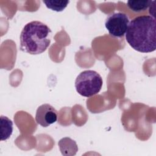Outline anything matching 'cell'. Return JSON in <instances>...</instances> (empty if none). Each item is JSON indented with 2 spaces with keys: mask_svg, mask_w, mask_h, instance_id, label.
<instances>
[{
  "mask_svg": "<svg viewBox=\"0 0 156 156\" xmlns=\"http://www.w3.org/2000/svg\"><path fill=\"white\" fill-rule=\"evenodd\" d=\"M126 40L135 51L142 53L154 52L156 49V21L150 15H141L129 23Z\"/></svg>",
  "mask_w": 156,
  "mask_h": 156,
  "instance_id": "1",
  "label": "cell"
},
{
  "mask_svg": "<svg viewBox=\"0 0 156 156\" xmlns=\"http://www.w3.org/2000/svg\"><path fill=\"white\" fill-rule=\"evenodd\" d=\"M51 36V30L44 23L39 21L29 22L21 30L20 49L31 55L40 54L49 46Z\"/></svg>",
  "mask_w": 156,
  "mask_h": 156,
  "instance_id": "2",
  "label": "cell"
},
{
  "mask_svg": "<svg viewBox=\"0 0 156 156\" xmlns=\"http://www.w3.org/2000/svg\"><path fill=\"white\" fill-rule=\"evenodd\" d=\"M102 83V79L99 73L93 70H85L76 77L75 88L80 95L90 98L100 91Z\"/></svg>",
  "mask_w": 156,
  "mask_h": 156,
  "instance_id": "3",
  "label": "cell"
},
{
  "mask_svg": "<svg viewBox=\"0 0 156 156\" xmlns=\"http://www.w3.org/2000/svg\"><path fill=\"white\" fill-rule=\"evenodd\" d=\"M129 24V18L126 13L115 12L108 15L105 27L112 36L121 37L126 34Z\"/></svg>",
  "mask_w": 156,
  "mask_h": 156,
  "instance_id": "4",
  "label": "cell"
},
{
  "mask_svg": "<svg viewBox=\"0 0 156 156\" xmlns=\"http://www.w3.org/2000/svg\"><path fill=\"white\" fill-rule=\"evenodd\" d=\"M57 118V111L49 104H44L39 106L35 114L37 123L44 127H47L55 122Z\"/></svg>",
  "mask_w": 156,
  "mask_h": 156,
  "instance_id": "5",
  "label": "cell"
},
{
  "mask_svg": "<svg viewBox=\"0 0 156 156\" xmlns=\"http://www.w3.org/2000/svg\"><path fill=\"white\" fill-rule=\"evenodd\" d=\"M1 140L9 139L13 132V122L5 116H1Z\"/></svg>",
  "mask_w": 156,
  "mask_h": 156,
  "instance_id": "6",
  "label": "cell"
},
{
  "mask_svg": "<svg viewBox=\"0 0 156 156\" xmlns=\"http://www.w3.org/2000/svg\"><path fill=\"white\" fill-rule=\"evenodd\" d=\"M152 1L149 0H129L127 2V5L129 9L136 13H140L146 10Z\"/></svg>",
  "mask_w": 156,
  "mask_h": 156,
  "instance_id": "7",
  "label": "cell"
},
{
  "mask_svg": "<svg viewBox=\"0 0 156 156\" xmlns=\"http://www.w3.org/2000/svg\"><path fill=\"white\" fill-rule=\"evenodd\" d=\"M60 149L63 155H65V152H71L73 155H75L78 150L76 142L70 138L65 137L61 139L58 143Z\"/></svg>",
  "mask_w": 156,
  "mask_h": 156,
  "instance_id": "8",
  "label": "cell"
},
{
  "mask_svg": "<svg viewBox=\"0 0 156 156\" xmlns=\"http://www.w3.org/2000/svg\"><path fill=\"white\" fill-rule=\"evenodd\" d=\"M46 7L53 11L62 12L63 11L69 3V1H43Z\"/></svg>",
  "mask_w": 156,
  "mask_h": 156,
  "instance_id": "9",
  "label": "cell"
}]
</instances>
